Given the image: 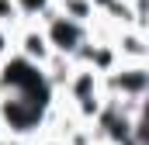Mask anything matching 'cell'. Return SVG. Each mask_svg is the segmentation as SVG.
Returning a JSON list of instances; mask_svg holds the SVG:
<instances>
[{
	"mask_svg": "<svg viewBox=\"0 0 149 145\" xmlns=\"http://www.w3.org/2000/svg\"><path fill=\"white\" fill-rule=\"evenodd\" d=\"M0 21H3V24H10V28H17V24L24 21V14H21L17 0H0Z\"/></svg>",
	"mask_w": 149,
	"mask_h": 145,
	"instance_id": "5b68a950",
	"label": "cell"
},
{
	"mask_svg": "<svg viewBox=\"0 0 149 145\" xmlns=\"http://www.w3.org/2000/svg\"><path fill=\"white\" fill-rule=\"evenodd\" d=\"M7 55H14V28L0 21V62H3Z\"/></svg>",
	"mask_w": 149,
	"mask_h": 145,
	"instance_id": "8992f818",
	"label": "cell"
},
{
	"mask_svg": "<svg viewBox=\"0 0 149 145\" xmlns=\"http://www.w3.org/2000/svg\"><path fill=\"white\" fill-rule=\"evenodd\" d=\"M56 0H17V7H21V14L28 17V21H38L49 7H52Z\"/></svg>",
	"mask_w": 149,
	"mask_h": 145,
	"instance_id": "277c9868",
	"label": "cell"
},
{
	"mask_svg": "<svg viewBox=\"0 0 149 145\" xmlns=\"http://www.w3.org/2000/svg\"><path fill=\"white\" fill-rule=\"evenodd\" d=\"M56 7H59V10H63L66 17L80 21V24H94V17L101 14L94 0H56Z\"/></svg>",
	"mask_w": 149,
	"mask_h": 145,
	"instance_id": "3957f363",
	"label": "cell"
},
{
	"mask_svg": "<svg viewBox=\"0 0 149 145\" xmlns=\"http://www.w3.org/2000/svg\"><path fill=\"white\" fill-rule=\"evenodd\" d=\"M3 145H31V138H3Z\"/></svg>",
	"mask_w": 149,
	"mask_h": 145,
	"instance_id": "52a82bcc",
	"label": "cell"
},
{
	"mask_svg": "<svg viewBox=\"0 0 149 145\" xmlns=\"http://www.w3.org/2000/svg\"><path fill=\"white\" fill-rule=\"evenodd\" d=\"M14 52L17 55H24L28 62H35V66H45L49 59H52V41H49V31H45V24L42 21H21L17 28H14Z\"/></svg>",
	"mask_w": 149,
	"mask_h": 145,
	"instance_id": "7a4b0ae2",
	"label": "cell"
},
{
	"mask_svg": "<svg viewBox=\"0 0 149 145\" xmlns=\"http://www.w3.org/2000/svg\"><path fill=\"white\" fill-rule=\"evenodd\" d=\"M38 21L45 24L52 48L63 52V55H76V48H80L83 41H90V24H80V21H73V17H66L56 3H52Z\"/></svg>",
	"mask_w": 149,
	"mask_h": 145,
	"instance_id": "6da1fadb",
	"label": "cell"
}]
</instances>
